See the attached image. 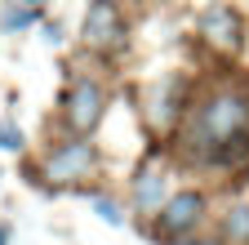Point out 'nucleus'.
Listing matches in <instances>:
<instances>
[{
    "label": "nucleus",
    "instance_id": "obj_12",
    "mask_svg": "<svg viewBox=\"0 0 249 245\" xmlns=\"http://www.w3.org/2000/svg\"><path fill=\"white\" fill-rule=\"evenodd\" d=\"M22 5H27V9H40V5H45V0H22Z\"/></svg>",
    "mask_w": 249,
    "mask_h": 245
},
{
    "label": "nucleus",
    "instance_id": "obj_10",
    "mask_svg": "<svg viewBox=\"0 0 249 245\" xmlns=\"http://www.w3.org/2000/svg\"><path fill=\"white\" fill-rule=\"evenodd\" d=\"M93 209H98V219H107V223H120V219H124V214H120V205H116V201H98V205H93Z\"/></svg>",
    "mask_w": 249,
    "mask_h": 245
},
{
    "label": "nucleus",
    "instance_id": "obj_9",
    "mask_svg": "<svg viewBox=\"0 0 249 245\" xmlns=\"http://www.w3.org/2000/svg\"><path fill=\"white\" fill-rule=\"evenodd\" d=\"M0 147H5V151H18L22 147V130L14 125V120H0Z\"/></svg>",
    "mask_w": 249,
    "mask_h": 245
},
{
    "label": "nucleus",
    "instance_id": "obj_2",
    "mask_svg": "<svg viewBox=\"0 0 249 245\" xmlns=\"http://www.w3.org/2000/svg\"><path fill=\"white\" fill-rule=\"evenodd\" d=\"M103 107H107V94L98 80H76L67 89V103H62V116H67V125L76 134H89L93 125L103 120Z\"/></svg>",
    "mask_w": 249,
    "mask_h": 245
},
{
    "label": "nucleus",
    "instance_id": "obj_1",
    "mask_svg": "<svg viewBox=\"0 0 249 245\" xmlns=\"http://www.w3.org/2000/svg\"><path fill=\"white\" fill-rule=\"evenodd\" d=\"M182 151L200 165H236L249 156V94L218 89L209 94L182 130Z\"/></svg>",
    "mask_w": 249,
    "mask_h": 245
},
{
    "label": "nucleus",
    "instance_id": "obj_7",
    "mask_svg": "<svg viewBox=\"0 0 249 245\" xmlns=\"http://www.w3.org/2000/svg\"><path fill=\"white\" fill-rule=\"evenodd\" d=\"M223 236H227L231 245H249V205L227 209V219H223Z\"/></svg>",
    "mask_w": 249,
    "mask_h": 245
},
{
    "label": "nucleus",
    "instance_id": "obj_6",
    "mask_svg": "<svg viewBox=\"0 0 249 245\" xmlns=\"http://www.w3.org/2000/svg\"><path fill=\"white\" fill-rule=\"evenodd\" d=\"M200 36H205L209 45H218V49H236V45H240V36H245V22H240V14H236V9L213 5V9H205V14H200Z\"/></svg>",
    "mask_w": 249,
    "mask_h": 245
},
{
    "label": "nucleus",
    "instance_id": "obj_11",
    "mask_svg": "<svg viewBox=\"0 0 249 245\" xmlns=\"http://www.w3.org/2000/svg\"><path fill=\"white\" fill-rule=\"evenodd\" d=\"M0 245H9V223H0Z\"/></svg>",
    "mask_w": 249,
    "mask_h": 245
},
{
    "label": "nucleus",
    "instance_id": "obj_3",
    "mask_svg": "<svg viewBox=\"0 0 249 245\" xmlns=\"http://www.w3.org/2000/svg\"><path fill=\"white\" fill-rule=\"evenodd\" d=\"M80 36H85V45H89V49H116V45H120L124 22H120L116 0H93V5H89V14H85Z\"/></svg>",
    "mask_w": 249,
    "mask_h": 245
},
{
    "label": "nucleus",
    "instance_id": "obj_4",
    "mask_svg": "<svg viewBox=\"0 0 249 245\" xmlns=\"http://www.w3.org/2000/svg\"><path fill=\"white\" fill-rule=\"evenodd\" d=\"M200 219H205V196H200V192H178V196H169V201H165L156 232L169 236V241H178V236L192 232Z\"/></svg>",
    "mask_w": 249,
    "mask_h": 245
},
{
    "label": "nucleus",
    "instance_id": "obj_8",
    "mask_svg": "<svg viewBox=\"0 0 249 245\" xmlns=\"http://www.w3.org/2000/svg\"><path fill=\"white\" fill-rule=\"evenodd\" d=\"M160 188H165V178H160V174H142V178H138V188H134L138 209H151L156 201H160Z\"/></svg>",
    "mask_w": 249,
    "mask_h": 245
},
{
    "label": "nucleus",
    "instance_id": "obj_5",
    "mask_svg": "<svg viewBox=\"0 0 249 245\" xmlns=\"http://www.w3.org/2000/svg\"><path fill=\"white\" fill-rule=\"evenodd\" d=\"M93 147L89 143H62L53 156L45 161V178L49 183H71V178H85L89 170H93Z\"/></svg>",
    "mask_w": 249,
    "mask_h": 245
}]
</instances>
